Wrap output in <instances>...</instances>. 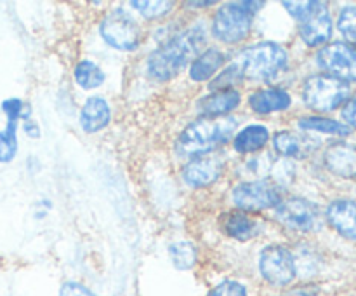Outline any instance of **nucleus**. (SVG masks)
<instances>
[{"label": "nucleus", "instance_id": "obj_1", "mask_svg": "<svg viewBox=\"0 0 356 296\" xmlns=\"http://www.w3.org/2000/svg\"><path fill=\"white\" fill-rule=\"evenodd\" d=\"M207 24L204 21L190 24L152 51L146 58V73L156 82L176 79L190 61H193L207 42Z\"/></svg>", "mask_w": 356, "mask_h": 296}, {"label": "nucleus", "instance_id": "obj_2", "mask_svg": "<svg viewBox=\"0 0 356 296\" xmlns=\"http://www.w3.org/2000/svg\"><path fill=\"white\" fill-rule=\"evenodd\" d=\"M236 125L238 120L235 117H200L198 120L188 124L186 129L181 132L177 138V150L181 155L191 159L211 155L214 150L233 139V134H236Z\"/></svg>", "mask_w": 356, "mask_h": 296}, {"label": "nucleus", "instance_id": "obj_3", "mask_svg": "<svg viewBox=\"0 0 356 296\" xmlns=\"http://www.w3.org/2000/svg\"><path fill=\"white\" fill-rule=\"evenodd\" d=\"M235 63L242 70L243 79L273 82L289 68V52L277 42L264 40L242 49Z\"/></svg>", "mask_w": 356, "mask_h": 296}, {"label": "nucleus", "instance_id": "obj_4", "mask_svg": "<svg viewBox=\"0 0 356 296\" xmlns=\"http://www.w3.org/2000/svg\"><path fill=\"white\" fill-rule=\"evenodd\" d=\"M263 6V2H228L221 6L212 16V37L228 45L243 42L252 30L254 14Z\"/></svg>", "mask_w": 356, "mask_h": 296}, {"label": "nucleus", "instance_id": "obj_5", "mask_svg": "<svg viewBox=\"0 0 356 296\" xmlns=\"http://www.w3.org/2000/svg\"><path fill=\"white\" fill-rule=\"evenodd\" d=\"M350 84L332 75H327V73L308 77L301 89V96L306 107L320 111V114L334 111L350 98Z\"/></svg>", "mask_w": 356, "mask_h": 296}, {"label": "nucleus", "instance_id": "obj_6", "mask_svg": "<svg viewBox=\"0 0 356 296\" xmlns=\"http://www.w3.org/2000/svg\"><path fill=\"white\" fill-rule=\"evenodd\" d=\"M99 33L110 47L117 51H136L141 44V28L138 21L124 9H113L99 24Z\"/></svg>", "mask_w": 356, "mask_h": 296}, {"label": "nucleus", "instance_id": "obj_7", "mask_svg": "<svg viewBox=\"0 0 356 296\" xmlns=\"http://www.w3.org/2000/svg\"><path fill=\"white\" fill-rule=\"evenodd\" d=\"M282 201L277 183L270 180L242 181L232 188V202L245 212L266 211L277 208Z\"/></svg>", "mask_w": 356, "mask_h": 296}, {"label": "nucleus", "instance_id": "obj_8", "mask_svg": "<svg viewBox=\"0 0 356 296\" xmlns=\"http://www.w3.org/2000/svg\"><path fill=\"white\" fill-rule=\"evenodd\" d=\"M259 274L268 284L289 286L298 275L296 258L289 247L270 244L259 253Z\"/></svg>", "mask_w": 356, "mask_h": 296}, {"label": "nucleus", "instance_id": "obj_9", "mask_svg": "<svg viewBox=\"0 0 356 296\" xmlns=\"http://www.w3.org/2000/svg\"><path fill=\"white\" fill-rule=\"evenodd\" d=\"M320 68L336 79L356 82V45L348 42H332L316 52Z\"/></svg>", "mask_w": 356, "mask_h": 296}, {"label": "nucleus", "instance_id": "obj_10", "mask_svg": "<svg viewBox=\"0 0 356 296\" xmlns=\"http://www.w3.org/2000/svg\"><path fill=\"white\" fill-rule=\"evenodd\" d=\"M275 218L285 228L308 233L318 225V208L302 197H287L275 208Z\"/></svg>", "mask_w": 356, "mask_h": 296}, {"label": "nucleus", "instance_id": "obj_11", "mask_svg": "<svg viewBox=\"0 0 356 296\" xmlns=\"http://www.w3.org/2000/svg\"><path fill=\"white\" fill-rule=\"evenodd\" d=\"M225 162L216 155L198 157L188 160L181 169V178L190 188H205L222 176Z\"/></svg>", "mask_w": 356, "mask_h": 296}, {"label": "nucleus", "instance_id": "obj_12", "mask_svg": "<svg viewBox=\"0 0 356 296\" xmlns=\"http://www.w3.org/2000/svg\"><path fill=\"white\" fill-rule=\"evenodd\" d=\"M299 37L308 47H320L332 37V17L323 2H318L312 14L299 23Z\"/></svg>", "mask_w": 356, "mask_h": 296}, {"label": "nucleus", "instance_id": "obj_13", "mask_svg": "<svg viewBox=\"0 0 356 296\" xmlns=\"http://www.w3.org/2000/svg\"><path fill=\"white\" fill-rule=\"evenodd\" d=\"M240 103H242V94L236 89L212 91L211 94H205L198 100L197 110L205 118L228 117L240 107Z\"/></svg>", "mask_w": 356, "mask_h": 296}, {"label": "nucleus", "instance_id": "obj_14", "mask_svg": "<svg viewBox=\"0 0 356 296\" xmlns=\"http://www.w3.org/2000/svg\"><path fill=\"white\" fill-rule=\"evenodd\" d=\"M292 107V96L282 87H261L250 93L249 108L257 115H271Z\"/></svg>", "mask_w": 356, "mask_h": 296}, {"label": "nucleus", "instance_id": "obj_15", "mask_svg": "<svg viewBox=\"0 0 356 296\" xmlns=\"http://www.w3.org/2000/svg\"><path fill=\"white\" fill-rule=\"evenodd\" d=\"M325 218L336 232L356 242V204L351 201H332L327 205Z\"/></svg>", "mask_w": 356, "mask_h": 296}, {"label": "nucleus", "instance_id": "obj_16", "mask_svg": "<svg viewBox=\"0 0 356 296\" xmlns=\"http://www.w3.org/2000/svg\"><path fill=\"white\" fill-rule=\"evenodd\" d=\"M323 164L336 176L356 178V146L334 143L323 153Z\"/></svg>", "mask_w": 356, "mask_h": 296}, {"label": "nucleus", "instance_id": "obj_17", "mask_svg": "<svg viewBox=\"0 0 356 296\" xmlns=\"http://www.w3.org/2000/svg\"><path fill=\"white\" fill-rule=\"evenodd\" d=\"M221 228L226 235L233 237L236 240H252L261 233V221L245 211H228L221 216Z\"/></svg>", "mask_w": 356, "mask_h": 296}, {"label": "nucleus", "instance_id": "obj_18", "mask_svg": "<svg viewBox=\"0 0 356 296\" xmlns=\"http://www.w3.org/2000/svg\"><path fill=\"white\" fill-rule=\"evenodd\" d=\"M111 120V108L104 98L90 96L83 103L82 111H80V127L89 134L99 132L110 124Z\"/></svg>", "mask_w": 356, "mask_h": 296}, {"label": "nucleus", "instance_id": "obj_19", "mask_svg": "<svg viewBox=\"0 0 356 296\" xmlns=\"http://www.w3.org/2000/svg\"><path fill=\"white\" fill-rule=\"evenodd\" d=\"M226 56L219 47L202 51L190 65V79L193 82H207L225 66Z\"/></svg>", "mask_w": 356, "mask_h": 296}, {"label": "nucleus", "instance_id": "obj_20", "mask_svg": "<svg viewBox=\"0 0 356 296\" xmlns=\"http://www.w3.org/2000/svg\"><path fill=\"white\" fill-rule=\"evenodd\" d=\"M270 141V131L263 124H249L240 129L233 139V150L242 155H252L261 152Z\"/></svg>", "mask_w": 356, "mask_h": 296}, {"label": "nucleus", "instance_id": "obj_21", "mask_svg": "<svg viewBox=\"0 0 356 296\" xmlns=\"http://www.w3.org/2000/svg\"><path fill=\"white\" fill-rule=\"evenodd\" d=\"M271 143H273L275 152L282 157H287V159H302L312 150L309 139L306 136L296 134L292 131L275 132Z\"/></svg>", "mask_w": 356, "mask_h": 296}, {"label": "nucleus", "instance_id": "obj_22", "mask_svg": "<svg viewBox=\"0 0 356 296\" xmlns=\"http://www.w3.org/2000/svg\"><path fill=\"white\" fill-rule=\"evenodd\" d=\"M73 79L82 89L92 91L103 86L106 75L97 63L90 61V59H82L73 68Z\"/></svg>", "mask_w": 356, "mask_h": 296}, {"label": "nucleus", "instance_id": "obj_23", "mask_svg": "<svg viewBox=\"0 0 356 296\" xmlns=\"http://www.w3.org/2000/svg\"><path fill=\"white\" fill-rule=\"evenodd\" d=\"M299 129L302 131H316L322 134H332V136H348L351 132L350 125L343 124L334 118L320 117V115H309V117H301L298 120Z\"/></svg>", "mask_w": 356, "mask_h": 296}, {"label": "nucleus", "instance_id": "obj_24", "mask_svg": "<svg viewBox=\"0 0 356 296\" xmlns=\"http://www.w3.org/2000/svg\"><path fill=\"white\" fill-rule=\"evenodd\" d=\"M169 256L174 267L179 270H190L197 263V247L188 240H179V242L170 244Z\"/></svg>", "mask_w": 356, "mask_h": 296}, {"label": "nucleus", "instance_id": "obj_25", "mask_svg": "<svg viewBox=\"0 0 356 296\" xmlns=\"http://www.w3.org/2000/svg\"><path fill=\"white\" fill-rule=\"evenodd\" d=\"M17 122L7 120L3 131H0V164L13 162L17 153Z\"/></svg>", "mask_w": 356, "mask_h": 296}, {"label": "nucleus", "instance_id": "obj_26", "mask_svg": "<svg viewBox=\"0 0 356 296\" xmlns=\"http://www.w3.org/2000/svg\"><path fill=\"white\" fill-rule=\"evenodd\" d=\"M243 75L242 70L236 63H232L229 66L222 68V72L216 77L211 82V91H226V89H235V86L238 82H242Z\"/></svg>", "mask_w": 356, "mask_h": 296}, {"label": "nucleus", "instance_id": "obj_27", "mask_svg": "<svg viewBox=\"0 0 356 296\" xmlns=\"http://www.w3.org/2000/svg\"><path fill=\"white\" fill-rule=\"evenodd\" d=\"M131 6L146 20H160V17L167 16L172 10L174 3L163 2V0H159V2H139V0H134V2H131Z\"/></svg>", "mask_w": 356, "mask_h": 296}, {"label": "nucleus", "instance_id": "obj_28", "mask_svg": "<svg viewBox=\"0 0 356 296\" xmlns=\"http://www.w3.org/2000/svg\"><path fill=\"white\" fill-rule=\"evenodd\" d=\"M337 28L348 40L356 44V6H348L341 10Z\"/></svg>", "mask_w": 356, "mask_h": 296}, {"label": "nucleus", "instance_id": "obj_29", "mask_svg": "<svg viewBox=\"0 0 356 296\" xmlns=\"http://www.w3.org/2000/svg\"><path fill=\"white\" fill-rule=\"evenodd\" d=\"M247 288L238 281H222L209 291L207 296H247Z\"/></svg>", "mask_w": 356, "mask_h": 296}, {"label": "nucleus", "instance_id": "obj_30", "mask_svg": "<svg viewBox=\"0 0 356 296\" xmlns=\"http://www.w3.org/2000/svg\"><path fill=\"white\" fill-rule=\"evenodd\" d=\"M282 6L285 7V10H287L294 20H298L299 23H301V21H305L306 17L315 10L318 2H284Z\"/></svg>", "mask_w": 356, "mask_h": 296}, {"label": "nucleus", "instance_id": "obj_31", "mask_svg": "<svg viewBox=\"0 0 356 296\" xmlns=\"http://www.w3.org/2000/svg\"><path fill=\"white\" fill-rule=\"evenodd\" d=\"M59 296H97V295H94L89 288H86L83 284H79V282H66V284H63Z\"/></svg>", "mask_w": 356, "mask_h": 296}, {"label": "nucleus", "instance_id": "obj_32", "mask_svg": "<svg viewBox=\"0 0 356 296\" xmlns=\"http://www.w3.org/2000/svg\"><path fill=\"white\" fill-rule=\"evenodd\" d=\"M343 118L351 125V127L356 129V98L348 101L346 107L343 108Z\"/></svg>", "mask_w": 356, "mask_h": 296}, {"label": "nucleus", "instance_id": "obj_33", "mask_svg": "<svg viewBox=\"0 0 356 296\" xmlns=\"http://www.w3.org/2000/svg\"><path fill=\"white\" fill-rule=\"evenodd\" d=\"M23 129L24 132H26L28 138H40V125H38L31 117L23 120Z\"/></svg>", "mask_w": 356, "mask_h": 296}, {"label": "nucleus", "instance_id": "obj_34", "mask_svg": "<svg viewBox=\"0 0 356 296\" xmlns=\"http://www.w3.org/2000/svg\"><path fill=\"white\" fill-rule=\"evenodd\" d=\"M318 293V289H309V288H299L294 291L287 293L285 296H315Z\"/></svg>", "mask_w": 356, "mask_h": 296}, {"label": "nucleus", "instance_id": "obj_35", "mask_svg": "<svg viewBox=\"0 0 356 296\" xmlns=\"http://www.w3.org/2000/svg\"><path fill=\"white\" fill-rule=\"evenodd\" d=\"M188 7H211L216 6V2H188Z\"/></svg>", "mask_w": 356, "mask_h": 296}]
</instances>
